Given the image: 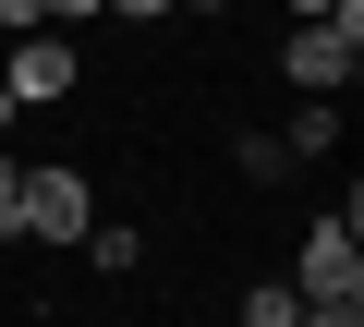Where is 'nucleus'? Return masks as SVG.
<instances>
[{
    "mask_svg": "<svg viewBox=\"0 0 364 327\" xmlns=\"http://www.w3.org/2000/svg\"><path fill=\"white\" fill-rule=\"evenodd\" d=\"M0 25H13V37H37V25H49V0H0Z\"/></svg>",
    "mask_w": 364,
    "mask_h": 327,
    "instance_id": "obj_11",
    "label": "nucleus"
},
{
    "mask_svg": "<svg viewBox=\"0 0 364 327\" xmlns=\"http://www.w3.org/2000/svg\"><path fill=\"white\" fill-rule=\"evenodd\" d=\"M13 206H25V157L0 145V231H13Z\"/></svg>",
    "mask_w": 364,
    "mask_h": 327,
    "instance_id": "obj_9",
    "label": "nucleus"
},
{
    "mask_svg": "<svg viewBox=\"0 0 364 327\" xmlns=\"http://www.w3.org/2000/svg\"><path fill=\"white\" fill-rule=\"evenodd\" d=\"M182 13H231V0H182Z\"/></svg>",
    "mask_w": 364,
    "mask_h": 327,
    "instance_id": "obj_15",
    "label": "nucleus"
},
{
    "mask_svg": "<svg viewBox=\"0 0 364 327\" xmlns=\"http://www.w3.org/2000/svg\"><path fill=\"white\" fill-rule=\"evenodd\" d=\"M291 315H304L291 279H243V327H291Z\"/></svg>",
    "mask_w": 364,
    "mask_h": 327,
    "instance_id": "obj_7",
    "label": "nucleus"
},
{
    "mask_svg": "<svg viewBox=\"0 0 364 327\" xmlns=\"http://www.w3.org/2000/svg\"><path fill=\"white\" fill-rule=\"evenodd\" d=\"M291 291L304 303H364V231L352 218H316L304 255H291Z\"/></svg>",
    "mask_w": 364,
    "mask_h": 327,
    "instance_id": "obj_4",
    "label": "nucleus"
},
{
    "mask_svg": "<svg viewBox=\"0 0 364 327\" xmlns=\"http://www.w3.org/2000/svg\"><path fill=\"white\" fill-rule=\"evenodd\" d=\"M279 145H291V157H328V145H340V97H304V109H291V133H279Z\"/></svg>",
    "mask_w": 364,
    "mask_h": 327,
    "instance_id": "obj_6",
    "label": "nucleus"
},
{
    "mask_svg": "<svg viewBox=\"0 0 364 327\" xmlns=\"http://www.w3.org/2000/svg\"><path fill=\"white\" fill-rule=\"evenodd\" d=\"M231 170H243V182H279V170H291V145H279V133H243V145H231Z\"/></svg>",
    "mask_w": 364,
    "mask_h": 327,
    "instance_id": "obj_8",
    "label": "nucleus"
},
{
    "mask_svg": "<svg viewBox=\"0 0 364 327\" xmlns=\"http://www.w3.org/2000/svg\"><path fill=\"white\" fill-rule=\"evenodd\" d=\"M13 231H37L49 255H61V243H85V231H97V182H85V170H61V157H25V206H13Z\"/></svg>",
    "mask_w": 364,
    "mask_h": 327,
    "instance_id": "obj_1",
    "label": "nucleus"
},
{
    "mask_svg": "<svg viewBox=\"0 0 364 327\" xmlns=\"http://www.w3.org/2000/svg\"><path fill=\"white\" fill-rule=\"evenodd\" d=\"M304 97H340L352 73H364V0H340L328 25H291V61H279Z\"/></svg>",
    "mask_w": 364,
    "mask_h": 327,
    "instance_id": "obj_2",
    "label": "nucleus"
},
{
    "mask_svg": "<svg viewBox=\"0 0 364 327\" xmlns=\"http://www.w3.org/2000/svg\"><path fill=\"white\" fill-rule=\"evenodd\" d=\"M291 327H364V303H304Z\"/></svg>",
    "mask_w": 364,
    "mask_h": 327,
    "instance_id": "obj_10",
    "label": "nucleus"
},
{
    "mask_svg": "<svg viewBox=\"0 0 364 327\" xmlns=\"http://www.w3.org/2000/svg\"><path fill=\"white\" fill-rule=\"evenodd\" d=\"M73 255H85V267H109V279H134V267H146V231H134V218H97Z\"/></svg>",
    "mask_w": 364,
    "mask_h": 327,
    "instance_id": "obj_5",
    "label": "nucleus"
},
{
    "mask_svg": "<svg viewBox=\"0 0 364 327\" xmlns=\"http://www.w3.org/2000/svg\"><path fill=\"white\" fill-rule=\"evenodd\" d=\"M73 85H85V61H73V37H61V25L13 37V61H0V97H13V109H61Z\"/></svg>",
    "mask_w": 364,
    "mask_h": 327,
    "instance_id": "obj_3",
    "label": "nucleus"
},
{
    "mask_svg": "<svg viewBox=\"0 0 364 327\" xmlns=\"http://www.w3.org/2000/svg\"><path fill=\"white\" fill-rule=\"evenodd\" d=\"M109 13H122V25H158V13H182V0H109Z\"/></svg>",
    "mask_w": 364,
    "mask_h": 327,
    "instance_id": "obj_12",
    "label": "nucleus"
},
{
    "mask_svg": "<svg viewBox=\"0 0 364 327\" xmlns=\"http://www.w3.org/2000/svg\"><path fill=\"white\" fill-rule=\"evenodd\" d=\"M0 133H13V97H0Z\"/></svg>",
    "mask_w": 364,
    "mask_h": 327,
    "instance_id": "obj_16",
    "label": "nucleus"
},
{
    "mask_svg": "<svg viewBox=\"0 0 364 327\" xmlns=\"http://www.w3.org/2000/svg\"><path fill=\"white\" fill-rule=\"evenodd\" d=\"M85 13H109V0H49V25H85Z\"/></svg>",
    "mask_w": 364,
    "mask_h": 327,
    "instance_id": "obj_13",
    "label": "nucleus"
},
{
    "mask_svg": "<svg viewBox=\"0 0 364 327\" xmlns=\"http://www.w3.org/2000/svg\"><path fill=\"white\" fill-rule=\"evenodd\" d=\"M328 13H340V0H291V25H328Z\"/></svg>",
    "mask_w": 364,
    "mask_h": 327,
    "instance_id": "obj_14",
    "label": "nucleus"
}]
</instances>
